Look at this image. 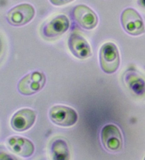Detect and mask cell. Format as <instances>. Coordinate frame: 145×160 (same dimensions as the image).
Here are the masks:
<instances>
[{"mask_svg": "<svg viewBox=\"0 0 145 160\" xmlns=\"http://www.w3.org/2000/svg\"><path fill=\"white\" fill-rule=\"evenodd\" d=\"M100 65L105 73L111 74L118 69L120 54L118 48L113 42H106L103 45L99 53Z\"/></svg>", "mask_w": 145, "mask_h": 160, "instance_id": "obj_1", "label": "cell"}, {"mask_svg": "<svg viewBox=\"0 0 145 160\" xmlns=\"http://www.w3.org/2000/svg\"><path fill=\"white\" fill-rule=\"evenodd\" d=\"M101 138L103 146L110 152H118L123 146V139L121 131L114 124H107L102 128Z\"/></svg>", "mask_w": 145, "mask_h": 160, "instance_id": "obj_2", "label": "cell"}, {"mask_svg": "<svg viewBox=\"0 0 145 160\" xmlns=\"http://www.w3.org/2000/svg\"><path fill=\"white\" fill-rule=\"evenodd\" d=\"M121 20L122 27L128 34L137 36L145 32L144 23L141 16L132 8L122 12Z\"/></svg>", "mask_w": 145, "mask_h": 160, "instance_id": "obj_3", "label": "cell"}, {"mask_svg": "<svg viewBox=\"0 0 145 160\" xmlns=\"http://www.w3.org/2000/svg\"><path fill=\"white\" fill-rule=\"evenodd\" d=\"M49 117L52 123L62 127L74 126L78 121L77 112L71 107L64 105L52 107L49 112Z\"/></svg>", "mask_w": 145, "mask_h": 160, "instance_id": "obj_4", "label": "cell"}, {"mask_svg": "<svg viewBox=\"0 0 145 160\" xmlns=\"http://www.w3.org/2000/svg\"><path fill=\"white\" fill-rule=\"evenodd\" d=\"M46 82V78L43 73L34 71L28 74L19 81L18 90L24 95H32L43 89Z\"/></svg>", "mask_w": 145, "mask_h": 160, "instance_id": "obj_5", "label": "cell"}, {"mask_svg": "<svg viewBox=\"0 0 145 160\" xmlns=\"http://www.w3.org/2000/svg\"><path fill=\"white\" fill-rule=\"evenodd\" d=\"M34 16V7L29 4H22L12 8L7 13V18L12 26H21L29 23Z\"/></svg>", "mask_w": 145, "mask_h": 160, "instance_id": "obj_6", "label": "cell"}, {"mask_svg": "<svg viewBox=\"0 0 145 160\" xmlns=\"http://www.w3.org/2000/svg\"><path fill=\"white\" fill-rule=\"evenodd\" d=\"M69 25V18L65 15H58L44 25L42 33L46 38H57L67 31Z\"/></svg>", "mask_w": 145, "mask_h": 160, "instance_id": "obj_7", "label": "cell"}, {"mask_svg": "<svg viewBox=\"0 0 145 160\" xmlns=\"http://www.w3.org/2000/svg\"><path fill=\"white\" fill-rule=\"evenodd\" d=\"M36 113L34 110L25 108L16 112L11 120V126L16 131L23 132L29 130L34 125Z\"/></svg>", "mask_w": 145, "mask_h": 160, "instance_id": "obj_8", "label": "cell"}, {"mask_svg": "<svg viewBox=\"0 0 145 160\" xmlns=\"http://www.w3.org/2000/svg\"><path fill=\"white\" fill-rule=\"evenodd\" d=\"M68 47L74 57L81 59L91 57V46L82 35L77 32H72L68 40Z\"/></svg>", "mask_w": 145, "mask_h": 160, "instance_id": "obj_9", "label": "cell"}, {"mask_svg": "<svg viewBox=\"0 0 145 160\" xmlns=\"http://www.w3.org/2000/svg\"><path fill=\"white\" fill-rule=\"evenodd\" d=\"M73 15L79 26L84 29H94L98 24V17L96 14L86 5L79 4L75 7Z\"/></svg>", "mask_w": 145, "mask_h": 160, "instance_id": "obj_10", "label": "cell"}, {"mask_svg": "<svg viewBox=\"0 0 145 160\" xmlns=\"http://www.w3.org/2000/svg\"><path fill=\"white\" fill-rule=\"evenodd\" d=\"M7 144L12 152L25 158L31 157L35 152L33 143L30 140L21 136L10 137Z\"/></svg>", "mask_w": 145, "mask_h": 160, "instance_id": "obj_11", "label": "cell"}, {"mask_svg": "<svg viewBox=\"0 0 145 160\" xmlns=\"http://www.w3.org/2000/svg\"><path fill=\"white\" fill-rule=\"evenodd\" d=\"M125 83L137 95H145V80L135 71H127L125 74Z\"/></svg>", "mask_w": 145, "mask_h": 160, "instance_id": "obj_12", "label": "cell"}, {"mask_svg": "<svg viewBox=\"0 0 145 160\" xmlns=\"http://www.w3.org/2000/svg\"><path fill=\"white\" fill-rule=\"evenodd\" d=\"M52 160H70V151L67 142L57 138L52 143L51 148Z\"/></svg>", "mask_w": 145, "mask_h": 160, "instance_id": "obj_13", "label": "cell"}, {"mask_svg": "<svg viewBox=\"0 0 145 160\" xmlns=\"http://www.w3.org/2000/svg\"><path fill=\"white\" fill-rule=\"evenodd\" d=\"M0 160H16L13 157H12L7 153L0 152Z\"/></svg>", "mask_w": 145, "mask_h": 160, "instance_id": "obj_14", "label": "cell"}, {"mask_svg": "<svg viewBox=\"0 0 145 160\" xmlns=\"http://www.w3.org/2000/svg\"><path fill=\"white\" fill-rule=\"evenodd\" d=\"M138 3H139V5H141L142 7L145 8V1H139Z\"/></svg>", "mask_w": 145, "mask_h": 160, "instance_id": "obj_15", "label": "cell"}, {"mask_svg": "<svg viewBox=\"0 0 145 160\" xmlns=\"http://www.w3.org/2000/svg\"><path fill=\"white\" fill-rule=\"evenodd\" d=\"M2 41L0 40V52L2 51Z\"/></svg>", "mask_w": 145, "mask_h": 160, "instance_id": "obj_16", "label": "cell"}, {"mask_svg": "<svg viewBox=\"0 0 145 160\" xmlns=\"http://www.w3.org/2000/svg\"><path fill=\"white\" fill-rule=\"evenodd\" d=\"M144 160H145V157H144Z\"/></svg>", "mask_w": 145, "mask_h": 160, "instance_id": "obj_17", "label": "cell"}]
</instances>
